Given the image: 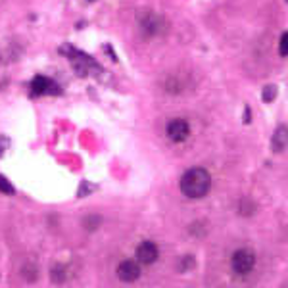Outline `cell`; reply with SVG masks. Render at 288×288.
<instances>
[{
  "label": "cell",
  "mask_w": 288,
  "mask_h": 288,
  "mask_svg": "<svg viewBox=\"0 0 288 288\" xmlns=\"http://www.w3.org/2000/svg\"><path fill=\"white\" fill-rule=\"evenodd\" d=\"M211 188V177L204 167H192L181 177V192L186 198H204Z\"/></svg>",
  "instance_id": "1"
},
{
  "label": "cell",
  "mask_w": 288,
  "mask_h": 288,
  "mask_svg": "<svg viewBox=\"0 0 288 288\" xmlns=\"http://www.w3.org/2000/svg\"><path fill=\"white\" fill-rule=\"evenodd\" d=\"M231 265H233V271L235 273H238V275H248L254 269V265H256V256H254L252 250H246V248L236 250L235 254H233Z\"/></svg>",
  "instance_id": "2"
},
{
  "label": "cell",
  "mask_w": 288,
  "mask_h": 288,
  "mask_svg": "<svg viewBox=\"0 0 288 288\" xmlns=\"http://www.w3.org/2000/svg\"><path fill=\"white\" fill-rule=\"evenodd\" d=\"M31 92L33 96H41V94H60V87L50 81V79L43 77V75H37V77L31 81Z\"/></svg>",
  "instance_id": "3"
},
{
  "label": "cell",
  "mask_w": 288,
  "mask_h": 288,
  "mask_svg": "<svg viewBox=\"0 0 288 288\" xmlns=\"http://www.w3.org/2000/svg\"><path fill=\"white\" fill-rule=\"evenodd\" d=\"M188 134H190V127L184 119H173L167 123V136L173 142H183L188 138Z\"/></svg>",
  "instance_id": "4"
},
{
  "label": "cell",
  "mask_w": 288,
  "mask_h": 288,
  "mask_svg": "<svg viewBox=\"0 0 288 288\" xmlns=\"http://www.w3.org/2000/svg\"><path fill=\"white\" fill-rule=\"evenodd\" d=\"M117 277L123 281V283H133L140 277V267L138 263L133 262V260H125V262L119 263L117 267Z\"/></svg>",
  "instance_id": "5"
},
{
  "label": "cell",
  "mask_w": 288,
  "mask_h": 288,
  "mask_svg": "<svg viewBox=\"0 0 288 288\" xmlns=\"http://www.w3.org/2000/svg\"><path fill=\"white\" fill-rule=\"evenodd\" d=\"M136 260L140 263H144V265L154 263L157 260V246L154 242H150V240L138 244V248H136Z\"/></svg>",
  "instance_id": "6"
},
{
  "label": "cell",
  "mask_w": 288,
  "mask_h": 288,
  "mask_svg": "<svg viewBox=\"0 0 288 288\" xmlns=\"http://www.w3.org/2000/svg\"><path fill=\"white\" fill-rule=\"evenodd\" d=\"M161 25H163V20L159 16H154V14H146L144 18H140V27L146 35H157L161 31Z\"/></svg>",
  "instance_id": "7"
},
{
  "label": "cell",
  "mask_w": 288,
  "mask_h": 288,
  "mask_svg": "<svg viewBox=\"0 0 288 288\" xmlns=\"http://www.w3.org/2000/svg\"><path fill=\"white\" fill-rule=\"evenodd\" d=\"M287 142H288V129L281 125V127L275 131L273 138H271V148H273V152H283V150L287 148Z\"/></svg>",
  "instance_id": "8"
},
{
  "label": "cell",
  "mask_w": 288,
  "mask_h": 288,
  "mask_svg": "<svg viewBox=\"0 0 288 288\" xmlns=\"http://www.w3.org/2000/svg\"><path fill=\"white\" fill-rule=\"evenodd\" d=\"M277 98V87L275 85H267L263 89V102H273Z\"/></svg>",
  "instance_id": "9"
},
{
  "label": "cell",
  "mask_w": 288,
  "mask_h": 288,
  "mask_svg": "<svg viewBox=\"0 0 288 288\" xmlns=\"http://www.w3.org/2000/svg\"><path fill=\"white\" fill-rule=\"evenodd\" d=\"M0 192H4V194H14V192H16L12 183H10L4 175H0Z\"/></svg>",
  "instance_id": "10"
},
{
  "label": "cell",
  "mask_w": 288,
  "mask_h": 288,
  "mask_svg": "<svg viewBox=\"0 0 288 288\" xmlns=\"http://www.w3.org/2000/svg\"><path fill=\"white\" fill-rule=\"evenodd\" d=\"M279 50H281V56H288V31L287 33H283V37H281Z\"/></svg>",
  "instance_id": "11"
},
{
  "label": "cell",
  "mask_w": 288,
  "mask_h": 288,
  "mask_svg": "<svg viewBox=\"0 0 288 288\" xmlns=\"http://www.w3.org/2000/svg\"><path fill=\"white\" fill-rule=\"evenodd\" d=\"M60 52L64 54V56H69V58H73V56L77 54V50H75V48H73L71 44H64V46L60 48Z\"/></svg>",
  "instance_id": "12"
},
{
  "label": "cell",
  "mask_w": 288,
  "mask_h": 288,
  "mask_svg": "<svg viewBox=\"0 0 288 288\" xmlns=\"http://www.w3.org/2000/svg\"><path fill=\"white\" fill-rule=\"evenodd\" d=\"M98 223H100V217H87V221H85L87 229H94V227H98Z\"/></svg>",
  "instance_id": "13"
},
{
  "label": "cell",
  "mask_w": 288,
  "mask_h": 288,
  "mask_svg": "<svg viewBox=\"0 0 288 288\" xmlns=\"http://www.w3.org/2000/svg\"><path fill=\"white\" fill-rule=\"evenodd\" d=\"M8 148V138H4V136H0V157L4 154V150Z\"/></svg>",
  "instance_id": "14"
},
{
  "label": "cell",
  "mask_w": 288,
  "mask_h": 288,
  "mask_svg": "<svg viewBox=\"0 0 288 288\" xmlns=\"http://www.w3.org/2000/svg\"><path fill=\"white\" fill-rule=\"evenodd\" d=\"M90 2H92V0H90Z\"/></svg>",
  "instance_id": "15"
},
{
  "label": "cell",
  "mask_w": 288,
  "mask_h": 288,
  "mask_svg": "<svg viewBox=\"0 0 288 288\" xmlns=\"http://www.w3.org/2000/svg\"><path fill=\"white\" fill-rule=\"evenodd\" d=\"M287 2H288V0H287Z\"/></svg>",
  "instance_id": "16"
}]
</instances>
